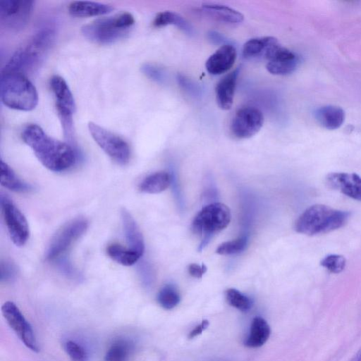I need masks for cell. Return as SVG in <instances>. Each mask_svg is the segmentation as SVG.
I'll use <instances>...</instances> for the list:
<instances>
[{"label": "cell", "instance_id": "1", "mask_svg": "<svg viewBox=\"0 0 361 361\" xmlns=\"http://www.w3.org/2000/svg\"><path fill=\"white\" fill-rule=\"evenodd\" d=\"M21 137L42 164L50 171H64L78 159V152L71 145L49 136L37 124L26 126Z\"/></svg>", "mask_w": 361, "mask_h": 361}, {"label": "cell", "instance_id": "2", "mask_svg": "<svg viewBox=\"0 0 361 361\" xmlns=\"http://www.w3.org/2000/svg\"><path fill=\"white\" fill-rule=\"evenodd\" d=\"M55 37V30L52 27L41 28L25 46L15 52L2 71L24 75L32 71L44 59L54 42Z\"/></svg>", "mask_w": 361, "mask_h": 361}, {"label": "cell", "instance_id": "3", "mask_svg": "<svg viewBox=\"0 0 361 361\" xmlns=\"http://www.w3.org/2000/svg\"><path fill=\"white\" fill-rule=\"evenodd\" d=\"M349 213L317 204L307 208L295 223V230L300 233L315 235L331 232L343 226Z\"/></svg>", "mask_w": 361, "mask_h": 361}, {"label": "cell", "instance_id": "4", "mask_svg": "<svg viewBox=\"0 0 361 361\" xmlns=\"http://www.w3.org/2000/svg\"><path fill=\"white\" fill-rule=\"evenodd\" d=\"M0 92L2 103L13 109L30 111L38 103L35 87L20 73L2 71Z\"/></svg>", "mask_w": 361, "mask_h": 361}, {"label": "cell", "instance_id": "5", "mask_svg": "<svg viewBox=\"0 0 361 361\" xmlns=\"http://www.w3.org/2000/svg\"><path fill=\"white\" fill-rule=\"evenodd\" d=\"M135 23L133 16L123 12L101 18L85 25L81 32L90 41L99 44H111L128 35Z\"/></svg>", "mask_w": 361, "mask_h": 361}, {"label": "cell", "instance_id": "6", "mask_svg": "<svg viewBox=\"0 0 361 361\" xmlns=\"http://www.w3.org/2000/svg\"><path fill=\"white\" fill-rule=\"evenodd\" d=\"M231 220V210L226 204L214 202L204 207L192 223L194 233L202 238L200 249L207 244L214 235L227 227Z\"/></svg>", "mask_w": 361, "mask_h": 361}, {"label": "cell", "instance_id": "7", "mask_svg": "<svg viewBox=\"0 0 361 361\" xmlns=\"http://www.w3.org/2000/svg\"><path fill=\"white\" fill-rule=\"evenodd\" d=\"M87 127L95 142L111 159L121 165L128 163L130 149L126 140L92 121L88 123Z\"/></svg>", "mask_w": 361, "mask_h": 361}, {"label": "cell", "instance_id": "8", "mask_svg": "<svg viewBox=\"0 0 361 361\" xmlns=\"http://www.w3.org/2000/svg\"><path fill=\"white\" fill-rule=\"evenodd\" d=\"M88 222L83 218L75 219L60 228L53 237L47 251L46 257L54 261L61 256L86 231Z\"/></svg>", "mask_w": 361, "mask_h": 361}, {"label": "cell", "instance_id": "9", "mask_svg": "<svg viewBox=\"0 0 361 361\" xmlns=\"http://www.w3.org/2000/svg\"><path fill=\"white\" fill-rule=\"evenodd\" d=\"M34 1L30 0H5L1 2L0 22L11 31L19 32L27 24L32 14Z\"/></svg>", "mask_w": 361, "mask_h": 361}, {"label": "cell", "instance_id": "10", "mask_svg": "<svg viewBox=\"0 0 361 361\" xmlns=\"http://www.w3.org/2000/svg\"><path fill=\"white\" fill-rule=\"evenodd\" d=\"M1 207L11 240L16 246L25 244L29 238L27 221L16 204L6 195H1Z\"/></svg>", "mask_w": 361, "mask_h": 361}, {"label": "cell", "instance_id": "11", "mask_svg": "<svg viewBox=\"0 0 361 361\" xmlns=\"http://www.w3.org/2000/svg\"><path fill=\"white\" fill-rule=\"evenodd\" d=\"M50 87L56 100V109L63 130L73 128V115L75 110L73 95L66 82L60 75H53Z\"/></svg>", "mask_w": 361, "mask_h": 361}, {"label": "cell", "instance_id": "12", "mask_svg": "<svg viewBox=\"0 0 361 361\" xmlns=\"http://www.w3.org/2000/svg\"><path fill=\"white\" fill-rule=\"evenodd\" d=\"M1 312L8 326L24 343L32 351L39 350L34 331L30 323L15 303L7 301L1 306Z\"/></svg>", "mask_w": 361, "mask_h": 361}, {"label": "cell", "instance_id": "13", "mask_svg": "<svg viewBox=\"0 0 361 361\" xmlns=\"http://www.w3.org/2000/svg\"><path fill=\"white\" fill-rule=\"evenodd\" d=\"M263 123L264 116L260 110L254 106H244L235 114L231 123V131L236 138H250L261 129Z\"/></svg>", "mask_w": 361, "mask_h": 361}, {"label": "cell", "instance_id": "14", "mask_svg": "<svg viewBox=\"0 0 361 361\" xmlns=\"http://www.w3.org/2000/svg\"><path fill=\"white\" fill-rule=\"evenodd\" d=\"M267 69L274 75H286L293 73L300 63V57L295 52L277 44L267 59Z\"/></svg>", "mask_w": 361, "mask_h": 361}, {"label": "cell", "instance_id": "15", "mask_svg": "<svg viewBox=\"0 0 361 361\" xmlns=\"http://www.w3.org/2000/svg\"><path fill=\"white\" fill-rule=\"evenodd\" d=\"M326 183L346 196L361 201V177L355 173L335 172L326 176Z\"/></svg>", "mask_w": 361, "mask_h": 361}, {"label": "cell", "instance_id": "16", "mask_svg": "<svg viewBox=\"0 0 361 361\" xmlns=\"http://www.w3.org/2000/svg\"><path fill=\"white\" fill-rule=\"evenodd\" d=\"M236 49L231 44L221 46L207 60L205 67L209 73L220 75L227 72L236 59Z\"/></svg>", "mask_w": 361, "mask_h": 361}, {"label": "cell", "instance_id": "17", "mask_svg": "<svg viewBox=\"0 0 361 361\" xmlns=\"http://www.w3.org/2000/svg\"><path fill=\"white\" fill-rule=\"evenodd\" d=\"M240 73L238 68L221 78L216 86V99L218 106L223 110H228L233 102L237 78Z\"/></svg>", "mask_w": 361, "mask_h": 361}, {"label": "cell", "instance_id": "18", "mask_svg": "<svg viewBox=\"0 0 361 361\" xmlns=\"http://www.w3.org/2000/svg\"><path fill=\"white\" fill-rule=\"evenodd\" d=\"M121 216L125 238L129 247L142 255L145 242L142 234L131 214L126 209L121 211Z\"/></svg>", "mask_w": 361, "mask_h": 361}, {"label": "cell", "instance_id": "19", "mask_svg": "<svg viewBox=\"0 0 361 361\" xmlns=\"http://www.w3.org/2000/svg\"><path fill=\"white\" fill-rule=\"evenodd\" d=\"M279 43L274 37L252 38L247 41L243 47V56L247 59H265L271 49Z\"/></svg>", "mask_w": 361, "mask_h": 361}, {"label": "cell", "instance_id": "20", "mask_svg": "<svg viewBox=\"0 0 361 361\" xmlns=\"http://www.w3.org/2000/svg\"><path fill=\"white\" fill-rule=\"evenodd\" d=\"M202 11L213 20L226 24L235 25L243 20L241 13L223 4L205 3L202 5Z\"/></svg>", "mask_w": 361, "mask_h": 361}, {"label": "cell", "instance_id": "21", "mask_svg": "<svg viewBox=\"0 0 361 361\" xmlns=\"http://www.w3.org/2000/svg\"><path fill=\"white\" fill-rule=\"evenodd\" d=\"M314 114L318 123L328 130L339 128L345 118L343 109L334 105L320 106L314 111Z\"/></svg>", "mask_w": 361, "mask_h": 361}, {"label": "cell", "instance_id": "22", "mask_svg": "<svg viewBox=\"0 0 361 361\" xmlns=\"http://www.w3.org/2000/svg\"><path fill=\"white\" fill-rule=\"evenodd\" d=\"M68 9L69 13L74 17L85 18L105 15L110 13L113 8L99 2L75 1L69 4Z\"/></svg>", "mask_w": 361, "mask_h": 361}, {"label": "cell", "instance_id": "23", "mask_svg": "<svg viewBox=\"0 0 361 361\" xmlns=\"http://www.w3.org/2000/svg\"><path fill=\"white\" fill-rule=\"evenodd\" d=\"M271 330L267 321L261 317L253 319L245 345L250 348H258L264 345L269 338Z\"/></svg>", "mask_w": 361, "mask_h": 361}, {"label": "cell", "instance_id": "24", "mask_svg": "<svg viewBox=\"0 0 361 361\" xmlns=\"http://www.w3.org/2000/svg\"><path fill=\"white\" fill-rule=\"evenodd\" d=\"M152 25L155 27L173 25L189 36L194 35L193 27L189 22L180 15L173 11H165L157 13L152 22Z\"/></svg>", "mask_w": 361, "mask_h": 361}, {"label": "cell", "instance_id": "25", "mask_svg": "<svg viewBox=\"0 0 361 361\" xmlns=\"http://www.w3.org/2000/svg\"><path fill=\"white\" fill-rule=\"evenodd\" d=\"M171 182V175L166 171H159L147 176L140 184L139 189L145 193L155 194L164 191Z\"/></svg>", "mask_w": 361, "mask_h": 361}, {"label": "cell", "instance_id": "26", "mask_svg": "<svg viewBox=\"0 0 361 361\" xmlns=\"http://www.w3.org/2000/svg\"><path fill=\"white\" fill-rule=\"evenodd\" d=\"M1 184L15 192H25L32 190L31 185L20 180L13 169L1 159Z\"/></svg>", "mask_w": 361, "mask_h": 361}, {"label": "cell", "instance_id": "27", "mask_svg": "<svg viewBox=\"0 0 361 361\" xmlns=\"http://www.w3.org/2000/svg\"><path fill=\"white\" fill-rule=\"evenodd\" d=\"M106 253L113 260L123 266H131L135 264L142 256L130 247L119 244H111L106 248Z\"/></svg>", "mask_w": 361, "mask_h": 361}, {"label": "cell", "instance_id": "28", "mask_svg": "<svg viewBox=\"0 0 361 361\" xmlns=\"http://www.w3.org/2000/svg\"><path fill=\"white\" fill-rule=\"evenodd\" d=\"M133 350V344L129 341L118 339L107 350L104 361H129Z\"/></svg>", "mask_w": 361, "mask_h": 361}, {"label": "cell", "instance_id": "29", "mask_svg": "<svg viewBox=\"0 0 361 361\" xmlns=\"http://www.w3.org/2000/svg\"><path fill=\"white\" fill-rule=\"evenodd\" d=\"M157 301L164 309L171 310L179 303L180 295L174 286L167 284L158 293Z\"/></svg>", "mask_w": 361, "mask_h": 361}, {"label": "cell", "instance_id": "30", "mask_svg": "<svg viewBox=\"0 0 361 361\" xmlns=\"http://www.w3.org/2000/svg\"><path fill=\"white\" fill-rule=\"evenodd\" d=\"M226 298L229 305L240 311H247L252 307L251 300L235 288H228L226 291Z\"/></svg>", "mask_w": 361, "mask_h": 361}, {"label": "cell", "instance_id": "31", "mask_svg": "<svg viewBox=\"0 0 361 361\" xmlns=\"http://www.w3.org/2000/svg\"><path fill=\"white\" fill-rule=\"evenodd\" d=\"M247 238L245 236L221 243L216 250V252L221 255H230L242 252L246 247Z\"/></svg>", "mask_w": 361, "mask_h": 361}, {"label": "cell", "instance_id": "32", "mask_svg": "<svg viewBox=\"0 0 361 361\" xmlns=\"http://www.w3.org/2000/svg\"><path fill=\"white\" fill-rule=\"evenodd\" d=\"M320 264L329 272L338 274L344 269L346 260L343 256L334 254L326 256L322 259Z\"/></svg>", "mask_w": 361, "mask_h": 361}, {"label": "cell", "instance_id": "33", "mask_svg": "<svg viewBox=\"0 0 361 361\" xmlns=\"http://www.w3.org/2000/svg\"><path fill=\"white\" fill-rule=\"evenodd\" d=\"M141 71L148 78L155 82L162 84L166 80V75L164 70L157 65L146 63L141 66Z\"/></svg>", "mask_w": 361, "mask_h": 361}, {"label": "cell", "instance_id": "34", "mask_svg": "<svg viewBox=\"0 0 361 361\" xmlns=\"http://www.w3.org/2000/svg\"><path fill=\"white\" fill-rule=\"evenodd\" d=\"M65 350L73 361H86L87 353L84 348L73 341L65 343Z\"/></svg>", "mask_w": 361, "mask_h": 361}, {"label": "cell", "instance_id": "35", "mask_svg": "<svg viewBox=\"0 0 361 361\" xmlns=\"http://www.w3.org/2000/svg\"><path fill=\"white\" fill-rule=\"evenodd\" d=\"M177 81L179 86L189 94L193 97H197L201 94V90L197 84L195 83L185 75L180 74L178 75Z\"/></svg>", "mask_w": 361, "mask_h": 361}, {"label": "cell", "instance_id": "36", "mask_svg": "<svg viewBox=\"0 0 361 361\" xmlns=\"http://www.w3.org/2000/svg\"><path fill=\"white\" fill-rule=\"evenodd\" d=\"M17 269L13 263L8 261L1 262L0 279L1 281H11L15 279Z\"/></svg>", "mask_w": 361, "mask_h": 361}, {"label": "cell", "instance_id": "37", "mask_svg": "<svg viewBox=\"0 0 361 361\" xmlns=\"http://www.w3.org/2000/svg\"><path fill=\"white\" fill-rule=\"evenodd\" d=\"M188 270L190 275L195 278L200 279L207 271V267L204 264L200 265L192 263L189 264Z\"/></svg>", "mask_w": 361, "mask_h": 361}, {"label": "cell", "instance_id": "38", "mask_svg": "<svg viewBox=\"0 0 361 361\" xmlns=\"http://www.w3.org/2000/svg\"><path fill=\"white\" fill-rule=\"evenodd\" d=\"M58 259H59V267L61 271H63L65 274H68V276H76L77 274L75 273L70 262H68L66 259H62L61 258Z\"/></svg>", "mask_w": 361, "mask_h": 361}, {"label": "cell", "instance_id": "39", "mask_svg": "<svg viewBox=\"0 0 361 361\" xmlns=\"http://www.w3.org/2000/svg\"><path fill=\"white\" fill-rule=\"evenodd\" d=\"M208 38L214 43L226 44L227 39L221 33L215 31H211L208 33Z\"/></svg>", "mask_w": 361, "mask_h": 361}, {"label": "cell", "instance_id": "40", "mask_svg": "<svg viewBox=\"0 0 361 361\" xmlns=\"http://www.w3.org/2000/svg\"><path fill=\"white\" fill-rule=\"evenodd\" d=\"M209 325L207 320H204L197 325L189 334L188 338H193L195 336L200 335Z\"/></svg>", "mask_w": 361, "mask_h": 361}, {"label": "cell", "instance_id": "41", "mask_svg": "<svg viewBox=\"0 0 361 361\" xmlns=\"http://www.w3.org/2000/svg\"><path fill=\"white\" fill-rule=\"evenodd\" d=\"M349 361H361V347Z\"/></svg>", "mask_w": 361, "mask_h": 361}]
</instances>
